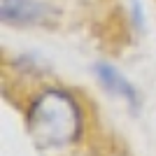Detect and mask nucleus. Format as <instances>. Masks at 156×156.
<instances>
[{
  "label": "nucleus",
  "instance_id": "1",
  "mask_svg": "<svg viewBox=\"0 0 156 156\" xmlns=\"http://www.w3.org/2000/svg\"><path fill=\"white\" fill-rule=\"evenodd\" d=\"M84 124L82 105L68 89L44 86L26 107V128L30 140L42 149L68 147L79 137Z\"/></svg>",
  "mask_w": 156,
  "mask_h": 156
},
{
  "label": "nucleus",
  "instance_id": "2",
  "mask_svg": "<svg viewBox=\"0 0 156 156\" xmlns=\"http://www.w3.org/2000/svg\"><path fill=\"white\" fill-rule=\"evenodd\" d=\"M0 16L5 26L35 28L51 23L58 12L47 0H0Z\"/></svg>",
  "mask_w": 156,
  "mask_h": 156
},
{
  "label": "nucleus",
  "instance_id": "3",
  "mask_svg": "<svg viewBox=\"0 0 156 156\" xmlns=\"http://www.w3.org/2000/svg\"><path fill=\"white\" fill-rule=\"evenodd\" d=\"M93 77H96V82L103 86L110 96L121 98L133 110L140 107V91H137L135 84L119 70L117 65L107 63V61H98V63H93Z\"/></svg>",
  "mask_w": 156,
  "mask_h": 156
},
{
  "label": "nucleus",
  "instance_id": "4",
  "mask_svg": "<svg viewBox=\"0 0 156 156\" xmlns=\"http://www.w3.org/2000/svg\"><path fill=\"white\" fill-rule=\"evenodd\" d=\"M130 19H133L135 30H144V9L137 0H130Z\"/></svg>",
  "mask_w": 156,
  "mask_h": 156
}]
</instances>
